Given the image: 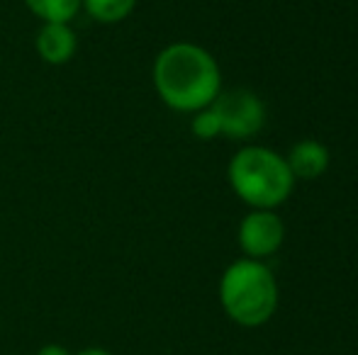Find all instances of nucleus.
<instances>
[{
	"mask_svg": "<svg viewBox=\"0 0 358 355\" xmlns=\"http://www.w3.org/2000/svg\"><path fill=\"white\" fill-rule=\"evenodd\" d=\"M151 83L166 107L193 114L210 107L222 93V68L200 44L171 42L151 63Z\"/></svg>",
	"mask_w": 358,
	"mask_h": 355,
	"instance_id": "obj_1",
	"label": "nucleus"
},
{
	"mask_svg": "<svg viewBox=\"0 0 358 355\" xmlns=\"http://www.w3.org/2000/svg\"><path fill=\"white\" fill-rule=\"evenodd\" d=\"M217 297L231 322L244 328H256L273 319L280 289L268 263L239 258L224 268L217 285Z\"/></svg>",
	"mask_w": 358,
	"mask_h": 355,
	"instance_id": "obj_2",
	"label": "nucleus"
},
{
	"mask_svg": "<svg viewBox=\"0 0 358 355\" xmlns=\"http://www.w3.org/2000/svg\"><path fill=\"white\" fill-rule=\"evenodd\" d=\"M227 180L231 192L251 209H278L297 183L283 153L261 144H246L229 158Z\"/></svg>",
	"mask_w": 358,
	"mask_h": 355,
	"instance_id": "obj_3",
	"label": "nucleus"
},
{
	"mask_svg": "<svg viewBox=\"0 0 358 355\" xmlns=\"http://www.w3.org/2000/svg\"><path fill=\"white\" fill-rule=\"evenodd\" d=\"M217 117L222 124V137L246 142L254 139L266 124V107L264 100L246 88H229L217 95L213 103Z\"/></svg>",
	"mask_w": 358,
	"mask_h": 355,
	"instance_id": "obj_4",
	"label": "nucleus"
},
{
	"mask_svg": "<svg viewBox=\"0 0 358 355\" xmlns=\"http://www.w3.org/2000/svg\"><path fill=\"white\" fill-rule=\"evenodd\" d=\"M236 241L244 258L266 261L285 243V222L275 209H251L236 229Z\"/></svg>",
	"mask_w": 358,
	"mask_h": 355,
	"instance_id": "obj_5",
	"label": "nucleus"
},
{
	"mask_svg": "<svg viewBox=\"0 0 358 355\" xmlns=\"http://www.w3.org/2000/svg\"><path fill=\"white\" fill-rule=\"evenodd\" d=\"M34 52L49 66H66L78 54V34L71 22H42L34 34Z\"/></svg>",
	"mask_w": 358,
	"mask_h": 355,
	"instance_id": "obj_6",
	"label": "nucleus"
},
{
	"mask_svg": "<svg viewBox=\"0 0 358 355\" xmlns=\"http://www.w3.org/2000/svg\"><path fill=\"white\" fill-rule=\"evenodd\" d=\"M285 161L295 180H317L327 173L331 156L329 149L317 139H300L297 144H292Z\"/></svg>",
	"mask_w": 358,
	"mask_h": 355,
	"instance_id": "obj_7",
	"label": "nucleus"
},
{
	"mask_svg": "<svg viewBox=\"0 0 358 355\" xmlns=\"http://www.w3.org/2000/svg\"><path fill=\"white\" fill-rule=\"evenodd\" d=\"M139 0H83V13L93 22L113 27L129 17L137 10Z\"/></svg>",
	"mask_w": 358,
	"mask_h": 355,
	"instance_id": "obj_8",
	"label": "nucleus"
},
{
	"mask_svg": "<svg viewBox=\"0 0 358 355\" xmlns=\"http://www.w3.org/2000/svg\"><path fill=\"white\" fill-rule=\"evenodd\" d=\"M39 22H73L83 13V0H22Z\"/></svg>",
	"mask_w": 358,
	"mask_h": 355,
	"instance_id": "obj_9",
	"label": "nucleus"
},
{
	"mask_svg": "<svg viewBox=\"0 0 358 355\" xmlns=\"http://www.w3.org/2000/svg\"><path fill=\"white\" fill-rule=\"evenodd\" d=\"M190 132H193V137L200 139V142H213V139L222 137V124L213 105L190 114Z\"/></svg>",
	"mask_w": 358,
	"mask_h": 355,
	"instance_id": "obj_10",
	"label": "nucleus"
},
{
	"mask_svg": "<svg viewBox=\"0 0 358 355\" xmlns=\"http://www.w3.org/2000/svg\"><path fill=\"white\" fill-rule=\"evenodd\" d=\"M34 355H73V353L66 346H62V343H47V346H42Z\"/></svg>",
	"mask_w": 358,
	"mask_h": 355,
	"instance_id": "obj_11",
	"label": "nucleus"
},
{
	"mask_svg": "<svg viewBox=\"0 0 358 355\" xmlns=\"http://www.w3.org/2000/svg\"><path fill=\"white\" fill-rule=\"evenodd\" d=\"M73 355H115V353H110L108 348H100V346H88V348H80Z\"/></svg>",
	"mask_w": 358,
	"mask_h": 355,
	"instance_id": "obj_12",
	"label": "nucleus"
}]
</instances>
